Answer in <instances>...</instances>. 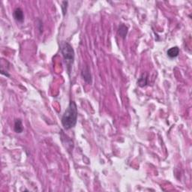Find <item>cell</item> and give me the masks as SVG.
I'll list each match as a JSON object with an SVG mask.
<instances>
[{"instance_id": "1", "label": "cell", "mask_w": 192, "mask_h": 192, "mask_svg": "<svg viewBox=\"0 0 192 192\" xmlns=\"http://www.w3.org/2000/svg\"><path fill=\"white\" fill-rule=\"evenodd\" d=\"M77 107L74 101H71L68 108L62 115L61 122L65 130L72 129L77 124Z\"/></svg>"}, {"instance_id": "9", "label": "cell", "mask_w": 192, "mask_h": 192, "mask_svg": "<svg viewBox=\"0 0 192 192\" xmlns=\"http://www.w3.org/2000/svg\"><path fill=\"white\" fill-rule=\"evenodd\" d=\"M68 2H62V10L63 16H65L67 12V8H68Z\"/></svg>"}, {"instance_id": "4", "label": "cell", "mask_w": 192, "mask_h": 192, "mask_svg": "<svg viewBox=\"0 0 192 192\" xmlns=\"http://www.w3.org/2000/svg\"><path fill=\"white\" fill-rule=\"evenodd\" d=\"M13 16L15 20L20 23H23L24 20V14L20 8H17L13 12Z\"/></svg>"}, {"instance_id": "5", "label": "cell", "mask_w": 192, "mask_h": 192, "mask_svg": "<svg viewBox=\"0 0 192 192\" xmlns=\"http://www.w3.org/2000/svg\"><path fill=\"white\" fill-rule=\"evenodd\" d=\"M179 52H180L179 48L176 46V47H173L170 48L167 52V54L170 59H174L179 56Z\"/></svg>"}, {"instance_id": "3", "label": "cell", "mask_w": 192, "mask_h": 192, "mask_svg": "<svg viewBox=\"0 0 192 192\" xmlns=\"http://www.w3.org/2000/svg\"><path fill=\"white\" fill-rule=\"evenodd\" d=\"M81 77L87 84H91L92 83V74L88 66H85L81 71Z\"/></svg>"}, {"instance_id": "6", "label": "cell", "mask_w": 192, "mask_h": 192, "mask_svg": "<svg viewBox=\"0 0 192 192\" xmlns=\"http://www.w3.org/2000/svg\"><path fill=\"white\" fill-rule=\"evenodd\" d=\"M14 131L17 134H20L23 131V122L20 119H16L14 121Z\"/></svg>"}, {"instance_id": "8", "label": "cell", "mask_w": 192, "mask_h": 192, "mask_svg": "<svg viewBox=\"0 0 192 192\" xmlns=\"http://www.w3.org/2000/svg\"><path fill=\"white\" fill-rule=\"evenodd\" d=\"M118 34L121 38L125 39L128 34V27L125 25H124V24H121L119 27Z\"/></svg>"}, {"instance_id": "2", "label": "cell", "mask_w": 192, "mask_h": 192, "mask_svg": "<svg viewBox=\"0 0 192 192\" xmlns=\"http://www.w3.org/2000/svg\"><path fill=\"white\" fill-rule=\"evenodd\" d=\"M60 50H61L62 56L65 62L67 71H68V75H70L72 65L74 61V56H75L74 51L72 46L67 41H62L60 44Z\"/></svg>"}, {"instance_id": "7", "label": "cell", "mask_w": 192, "mask_h": 192, "mask_svg": "<svg viewBox=\"0 0 192 192\" xmlns=\"http://www.w3.org/2000/svg\"><path fill=\"white\" fill-rule=\"evenodd\" d=\"M148 84V78H147V74L143 73L140 77V78L137 80V85L141 87H144Z\"/></svg>"}]
</instances>
